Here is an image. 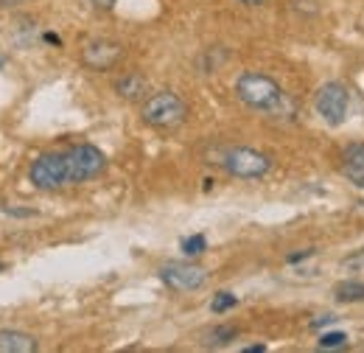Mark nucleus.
Returning a JSON list of instances; mask_svg holds the SVG:
<instances>
[{"label": "nucleus", "mask_w": 364, "mask_h": 353, "mask_svg": "<svg viewBox=\"0 0 364 353\" xmlns=\"http://www.w3.org/2000/svg\"><path fill=\"white\" fill-rule=\"evenodd\" d=\"M104 166H107L104 152L90 146V143H82V146H73L68 152H50V154L37 157L28 169V176L40 191H56L65 185L87 182V179L101 174Z\"/></svg>", "instance_id": "nucleus-1"}, {"label": "nucleus", "mask_w": 364, "mask_h": 353, "mask_svg": "<svg viewBox=\"0 0 364 353\" xmlns=\"http://www.w3.org/2000/svg\"><path fill=\"white\" fill-rule=\"evenodd\" d=\"M235 93H238V98L250 110H258V112L277 115L286 107H291L289 95L280 90V85L274 79H269V76H264V73H244V76H238Z\"/></svg>", "instance_id": "nucleus-2"}, {"label": "nucleus", "mask_w": 364, "mask_h": 353, "mask_svg": "<svg viewBox=\"0 0 364 353\" xmlns=\"http://www.w3.org/2000/svg\"><path fill=\"white\" fill-rule=\"evenodd\" d=\"M185 104L177 93L171 90H163V93H154L146 98L143 104V121L154 130H174L185 121Z\"/></svg>", "instance_id": "nucleus-3"}, {"label": "nucleus", "mask_w": 364, "mask_h": 353, "mask_svg": "<svg viewBox=\"0 0 364 353\" xmlns=\"http://www.w3.org/2000/svg\"><path fill=\"white\" fill-rule=\"evenodd\" d=\"M222 166L228 169V174L238 176V179H258L272 169V160L255 149H228L222 157Z\"/></svg>", "instance_id": "nucleus-4"}, {"label": "nucleus", "mask_w": 364, "mask_h": 353, "mask_svg": "<svg viewBox=\"0 0 364 353\" xmlns=\"http://www.w3.org/2000/svg\"><path fill=\"white\" fill-rule=\"evenodd\" d=\"M160 280L177 292H193L199 286H205L208 280V272L202 266L193 264H182V261H171L160 269Z\"/></svg>", "instance_id": "nucleus-5"}, {"label": "nucleus", "mask_w": 364, "mask_h": 353, "mask_svg": "<svg viewBox=\"0 0 364 353\" xmlns=\"http://www.w3.org/2000/svg\"><path fill=\"white\" fill-rule=\"evenodd\" d=\"M314 107H317L322 121H328V124H342L345 115H348V93H345L342 85L331 82V85H325V88L317 93Z\"/></svg>", "instance_id": "nucleus-6"}, {"label": "nucleus", "mask_w": 364, "mask_h": 353, "mask_svg": "<svg viewBox=\"0 0 364 353\" xmlns=\"http://www.w3.org/2000/svg\"><path fill=\"white\" fill-rule=\"evenodd\" d=\"M121 56H124V48L118 43H109V40L87 43L85 51H82V62L92 70H109Z\"/></svg>", "instance_id": "nucleus-7"}, {"label": "nucleus", "mask_w": 364, "mask_h": 353, "mask_svg": "<svg viewBox=\"0 0 364 353\" xmlns=\"http://www.w3.org/2000/svg\"><path fill=\"white\" fill-rule=\"evenodd\" d=\"M342 172L356 188H364V143H350L342 152Z\"/></svg>", "instance_id": "nucleus-8"}, {"label": "nucleus", "mask_w": 364, "mask_h": 353, "mask_svg": "<svg viewBox=\"0 0 364 353\" xmlns=\"http://www.w3.org/2000/svg\"><path fill=\"white\" fill-rule=\"evenodd\" d=\"M34 351H37V339L31 334L11 331V328H3L0 331V353H34Z\"/></svg>", "instance_id": "nucleus-9"}, {"label": "nucleus", "mask_w": 364, "mask_h": 353, "mask_svg": "<svg viewBox=\"0 0 364 353\" xmlns=\"http://www.w3.org/2000/svg\"><path fill=\"white\" fill-rule=\"evenodd\" d=\"M115 93L127 101H140L146 93H149V82L140 76V73H127L115 82Z\"/></svg>", "instance_id": "nucleus-10"}, {"label": "nucleus", "mask_w": 364, "mask_h": 353, "mask_svg": "<svg viewBox=\"0 0 364 353\" xmlns=\"http://www.w3.org/2000/svg\"><path fill=\"white\" fill-rule=\"evenodd\" d=\"M333 295H336L339 303H359V300H364V283H359V280H345V283H339L333 289Z\"/></svg>", "instance_id": "nucleus-11"}, {"label": "nucleus", "mask_w": 364, "mask_h": 353, "mask_svg": "<svg viewBox=\"0 0 364 353\" xmlns=\"http://www.w3.org/2000/svg\"><path fill=\"white\" fill-rule=\"evenodd\" d=\"M205 250H208L205 236H191V238L182 241V253H185V255H202Z\"/></svg>", "instance_id": "nucleus-12"}, {"label": "nucleus", "mask_w": 364, "mask_h": 353, "mask_svg": "<svg viewBox=\"0 0 364 353\" xmlns=\"http://www.w3.org/2000/svg\"><path fill=\"white\" fill-rule=\"evenodd\" d=\"M235 303H238V297H235V295H230V292H219V295L213 297L210 309H213V314H225V311H230Z\"/></svg>", "instance_id": "nucleus-13"}, {"label": "nucleus", "mask_w": 364, "mask_h": 353, "mask_svg": "<svg viewBox=\"0 0 364 353\" xmlns=\"http://www.w3.org/2000/svg\"><path fill=\"white\" fill-rule=\"evenodd\" d=\"M235 334H238V331H235L232 325H225V328H216V331H210V339H208V342H210V345H225V342H230Z\"/></svg>", "instance_id": "nucleus-14"}, {"label": "nucleus", "mask_w": 364, "mask_h": 353, "mask_svg": "<svg viewBox=\"0 0 364 353\" xmlns=\"http://www.w3.org/2000/svg\"><path fill=\"white\" fill-rule=\"evenodd\" d=\"M348 342V337L342 331H331V334H322L319 339V348H342Z\"/></svg>", "instance_id": "nucleus-15"}, {"label": "nucleus", "mask_w": 364, "mask_h": 353, "mask_svg": "<svg viewBox=\"0 0 364 353\" xmlns=\"http://www.w3.org/2000/svg\"><path fill=\"white\" fill-rule=\"evenodd\" d=\"M3 211L11 216H34V211H20V208H3Z\"/></svg>", "instance_id": "nucleus-16"}, {"label": "nucleus", "mask_w": 364, "mask_h": 353, "mask_svg": "<svg viewBox=\"0 0 364 353\" xmlns=\"http://www.w3.org/2000/svg\"><path fill=\"white\" fill-rule=\"evenodd\" d=\"M333 320H336V317H333V314H328V317H322V320H317V322H314V328H322V325H331Z\"/></svg>", "instance_id": "nucleus-17"}, {"label": "nucleus", "mask_w": 364, "mask_h": 353, "mask_svg": "<svg viewBox=\"0 0 364 353\" xmlns=\"http://www.w3.org/2000/svg\"><path fill=\"white\" fill-rule=\"evenodd\" d=\"M87 3H92V6H98V9H109L115 0H87Z\"/></svg>", "instance_id": "nucleus-18"}, {"label": "nucleus", "mask_w": 364, "mask_h": 353, "mask_svg": "<svg viewBox=\"0 0 364 353\" xmlns=\"http://www.w3.org/2000/svg\"><path fill=\"white\" fill-rule=\"evenodd\" d=\"M238 3H244V6H261V3H267V0H238Z\"/></svg>", "instance_id": "nucleus-19"}, {"label": "nucleus", "mask_w": 364, "mask_h": 353, "mask_svg": "<svg viewBox=\"0 0 364 353\" xmlns=\"http://www.w3.org/2000/svg\"><path fill=\"white\" fill-rule=\"evenodd\" d=\"M46 40L48 43H53V45H59V37H56V34H46Z\"/></svg>", "instance_id": "nucleus-20"}, {"label": "nucleus", "mask_w": 364, "mask_h": 353, "mask_svg": "<svg viewBox=\"0 0 364 353\" xmlns=\"http://www.w3.org/2000/svg\"><path fill=\"white\" fill-rule=\"evenodd\" d=\"M0 68H3V56H0Z\"/></svg>", "instance_id": "nucleus-21"}, {"label": "nucleus", "mask_w": 364, "mask_h": 353, "mask_svg": "<svg viewBox=\"0 0 364 353\" xmlns=\"http://www.w3.org/2000/svg\"><path fill=\"white\" fill-rule=\"evenodd\" d=\"M0 269H3V264H0Z\"/></svg>", "instance_id": "nucleus-22"}]
</instances>
